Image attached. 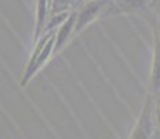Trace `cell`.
<instances>
[{"label":"cell","instance_id":"obj_1","mask_svg":"<svg viewBox=\"0 0 160 139\" xmlns=\"http://www.w3.org/2000/svg\"><path fill=\"white\" fill-rule=\"evenodd\" d=\"M155 127V102L148 95L128 139H152Z\"/></svg>","mask_w":160,"mask_h":139},{"label":"cell","instance_id":"obj_2","mask_svg":"<svg viewBox=\"0 0 160 139\" xmlns=\"http://www.w3.org/2000/svg\"><path fill=\"white\" fill-rule=\"evenodd\" d=\"M107 0H88L81 7L79 13L77 14L75 27H74L72 38L82 32L88 25H91L100 14H102Z\"/></svg>","mask_w":160,"mask_h":139},{"label":"cell","instance_id":"obj_3","mask_svg":"<svg viewBox=\"0 0 160 139\" xmlns=\"http://www.w3.org/2000/svg\"><path fill=\"white\" fill-rule=\"evenodd\" d=\"M150 88L155 92H160V35L158 31H153V53L149 74Z\"/></svg>","mask_w":160,"mask_h":139},{"label":"cell","instance_id":"obj_4","mask_svg":"<svg viewBox=\"0 0 160 139\" xmlns=\"http://www.w3.org/2000/svg\"><path fill=\"white\" fill-rule=\"evenodd\" d=\"M75 20H77V13H71L70 17L58 27L56 32V42H54V52L53 56H56L58 52H61L64 49V46L67 45L72 39V32L74 27H75Z\"/></svg>","mask_w":160,"mask_h":139},{"label":"cell","instance_id":"obj_5","mask_svg":"<svg viewBox=\"0 0 160 139\" xmlns=\"http://www.w3.org/2000/svg\"><path fill=\"white\" fill-rule=\"evenodd\" d=\"M48 0H38L36 4V20H35V38L33 43H36L45 35L43 31L46 29V15H48Z\"/></svg>","mask_w":160,"mask_h":139},{"label":"cell","instance_id":"obj_6","mask_svg":"<svg viewBox=\"0 0 160 139\" xmlns=\"http://www.w3.org/2000/svg\"><path fill=\"white\" fill-rule=\"evenodd\" d=\"M155 122L160 127V99L155 102Z\"/></svg>","mask_w":160,"mask_h":139},{"label":"cell","instance_id":"obj_7","mask_svg":"<svg viewBox=\"0 0 160 139\" xmlns=\"http://www.w3.org/2000/svg\"><path fill=\"white\" fill-rule=\"evenodd\" d=\"M156 31H158V33L160 35V20H159V24H158V27H156Z\"/></svg>","mask_w":160,"mask_h":139},{"label":"cell","instance_id":"obj_8","mask_svg":"<svg viewBox=\"0 0 160 139\" xmlns=\"http://www.w3.org/2000/svg\"><path fill=\"white\" fill-rule=\"evenodd\" d=\"M87 2H88V0H87Z\"/></svg>","mask_w":160,"mask_h":139}]
</instances>
